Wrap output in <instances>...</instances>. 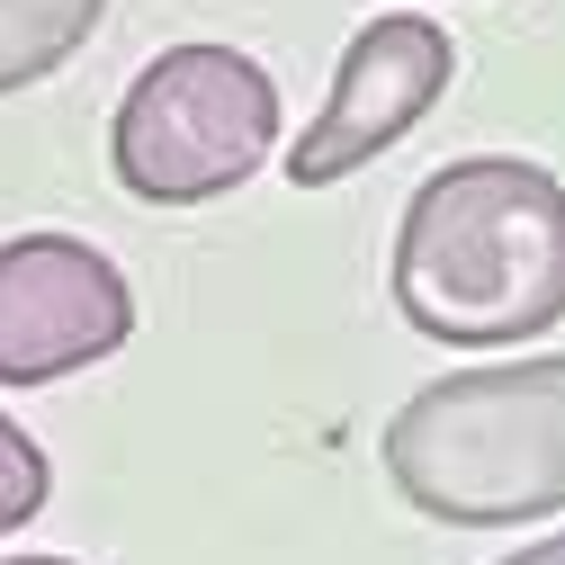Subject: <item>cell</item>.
Listing matches in <instances>:
<instances>
[{
  "label": "cell",
  "mask_w": 565,
  "mask_h": 565,
  "mask_svg": "<svg viewBox=\"0 0 565 565\" xmlns=\"http://www.w3.org/2000/svg\"><path fill=\"white\" fill-rule=\"evenodd\" d=\"M395 315L449 350H521L565 323V180L521 153H467L395 225Z\"/></svg>",
  "instance_id": "obj_1"
},
{
  "label": "cell",
  "mask_w": 565,
  "mask_h": 565,
  "mask_svg": "<svg viewBox=\"0 0 565 565\" xmlns=\"http://www.w3.org/2000/svg\"><path fill=\"white\" fill-rule=\"evenodd\" d=\"M99 19H108V0H0V99L63 73Z\"/></svg>",
  "instance_id": "obj_6"
},
{
  "label": "cell",
  "mask_w": 565,
  "mask_h": 565,
  "mask_svg": "<svg viewBox=\"0 0 565 565\" xmlns=\"http://www.w3.org/2000/svg\"><path fill=\"white\" fill-rule=\"evenodd\" d=\"M278 145V82L243 45H171L126 82L108 162L117 189L145 206H206L234 198Z\"/></svg>",
  "instance_id": "obj_3"
},
{
  "label": "cell",
  "mask_w": 565,
  "mask_h": 565,
  "mask_svg": "<svg viewBox=\"0 0 565 565\" xmlns=\"http://www.w3.org/2000/svg\"><path fill=\"white\" fill-rule=\"evenodd\" d=\"M458 82V45L449 28H431L422 10H395V19H369L360 36L341 45V73H332V99L323 117L288 145V180L315 198L332 180H350L360 162H377L386 145L440 108V90Z\"/></svg>",
  "instance_id": "obj_5"
},
{
  "label": "cell",
  "mask_w": 565,
  "mask_h": 565,
  "mask_svg": "<svg viewBox=\"0 0 565 565\" xmlns=\"http://www.w3.org/2000/svg\"><path fill=\"white\" fill-rule=\"evenodd\" d=\"M503 565H565V530H556V539H539V547H521V556H503Z\"/></svg>",
  "instance_id": "obj_8"
},
{
  "label": "cell",
  "mask_w": 565,
  "mask_h": 565,
  "mask_svg": "<svg viewBox=\"0 0 565 565\" xmlns=\"http://www.w3.org/2000/svg\"><path fill=\"white\" fill-rule=\"evenodd\" d=\"M386 476L422 521L521 530L565 512V360H484L413 386L386 422Z\"/></svg>",
  "instance_id": "obj_2"
},
{
  "label": "cell",
  "mask_w": 565,
  "mask_h": 565,
  "mask_svg": "<svg viewBox=\"0 0 565 565\" xmlns=\"http://www.w3.org/2000/svg\"><path fill=\"white\" fill-rule=\"evenodd\" d=\"M135 332L126 269L82 234H10L0 243V386H54L117 360Z\"/></svg>",
  "instance_id": "obj_4"
},
{
  "label": "cell",
  "mask_w": 565,
  "mask_h": 565,
  "mask_svg": "<svg viewBox=\"0 0 565 565\" xmlns=\"http://www.w3.org/2000/svg\"><path fill=\"white\" fill-rule=\"evenodd\" d=\"M45 493H54V467H45V449L19 431L10 413H0V539H10V530H28V521L45 512Z\"/></svg>",
  "instance_id": "obj_7"
},
{
  "label": "cell",
  "mask_w": 565,
  "mask_h": 565,
  "mask_svg": "<svg viewBox=\"0 0 565 565\" xmlns=\"http://www.w3.org/2000/svg\"><path fill=\"white\" fill-rule=\"evenodd\" d=\"M0 565H73V556H0Z\"/></svg>",
  "instance_id": "obj_9"
}]
</instances>
